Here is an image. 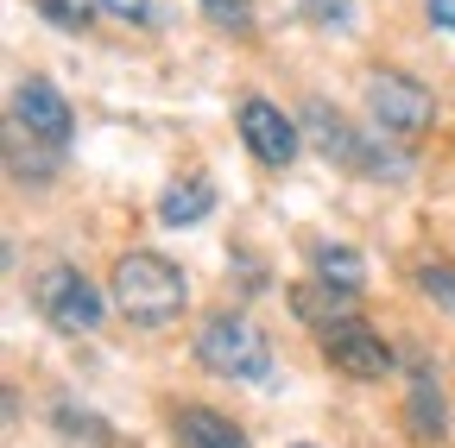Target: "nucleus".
<instances>
[{
    "instance_id": "15",
    "label": "nucleus",
    "mask_w": 455,
    "mask_h": 448,
    "mask_svg": "<svg viewBox=\"0 0 455 448\" xmlns=\"http://www.w3.org/2000/svg\"><path fill=\"white\" fill-rule=\"evenodd\" d=\"M32 7H38L57 32H83V26H89V13H95L89 0H32Z\"/></svg>"
},
{
    "instance_id": "17",
    "label": "nucleus",
    "mask_w": 455,
    "mask_h": 448,
    "mask_svg": "<svg viewBox=\"0 0 455 448\" xmlns=\"http://www.w3.org/2000/svg\"><path fill=\"white\" fill-rule=\"evenodd\" d=\"M203 7H209V20H215V26H228V32H247V26H253L247 0H203Z\"/></svg>"
},
{
    "instance_id": "9",
    "label": "nucleus",
    "mask_w": 455,
    "mask_h": 448,
    "mask_svg": "<svg viewBox=\"0 0 455 448\" xmlns=\"http://www.w3.org/2000/svg\"><path fill=\"white\" fill-rule=\"evenodd\" d=\"M178 442L184 448H247V436L228 423L221 411H209V405H184L178 411Z\"/></svg>"
},
{
    "instance_id": "7",
    "label": "nucleus",
    "mask_w": 455,
    "mask_h": 448,
    "mask_svg": "<svg viewBox=\"0 0 455 448\" xmlns=\"http://www.w3.org/2000/svg\"><path fill=\"white\" fill-rule=\"evenodd\" d=\"M241 139L253 145V158H259V164H272V171H284V164L298 158V121L284 114V107L259 101V95H247V101H241Z\"/></svg>"
},
{
    "instance_id": "1",
    "label": "nucleus",
    "mask_w": 455,
    "mask_h": 448,
    "mask_svg": "<svg viewBox=\"0 0 455 448\" xmlns=\"http://www.w3.org/2000/svg\"><path fill=\"white\" fill-rule=\"evenodd\" d=\"M114 303H121V316H133L140 328H164V322L184 316L190 285L164 253H121L114 259Z\"/></svg>"
},
{
    "instance_id": "5",
    "label": "nucleus",
    "mask_w": 455,
    "mask_h": 448,
    "mask_svg": "<svg viewBox=\"0 0 455 448\" xmlns=\"http://www.w3.org/2000/svg\"><path fill=\"white\" fill-rule=\"evenodd\" d=\"M367 107H373V127L392 133V139H418L436 121V95L405 70H373L367 76Z\"/></svg>"
},
{
    "instance_id": "16",
    "label": "nucleus",
    "mask_w": 455,
    "mask_h": 448,
    "mask_svg": "<svg viewBox=\"0 0 455 448\" xmlns=\"http://www.w3.org/2000/svg\"><path fill=\"white\" fill-rule=\"evenodd\" d=\"M304 13L323 20L329 32H355V0H304Z\"/></svg>"
},
{
    "instance_id": "11",
    "label": "nucleus",
    "mask_w": 455,
    "mask_h": 448,
    "mask_svg": "<svg viewBox=\"0 0 455 448\" xmlns=\"http://www.w3.org/2000/svg\"><path fill=\"white\" fill-rule=\"evenodd\" d=\"M310 265H316V285H335V291H348V297L367 285V259H361L355 247H329V240H323V247L310 253Z\"/></svg>"
},
{
    "instance_id": "2",
    "label": "nucleus",
    "mask_w": 455,
    "mask_h": 448,
    "mask_svg": "<svg viewBox=\"0 0 455 448\" xmlns=\"http://www.w3.org/2000/svg\"><path fill=\"white\" fill-rule=\"evenodd\" d=\"M196 354L221 379H266L272 373V348L247 316H209L203 334H196Z\"/></svg>"
},
{
    "instance_id": "8",
    "label": "nucleus",
    "mask_w": 455,
    "mask_h": 448,
    "mask_svg": "<svg viewBox=\"0 0 455 448\" xmlns=\"http://www.w3.org/2000/svg\"><path fill=\"white\" fill-rule=\"evenodd\" d=\"M13 121H20V133H38V139H51V145H64V139H70V101L57 95V83L26 76V83L13 89Z\"/></svg>"
},
{
    "instance_id": "18",
    "label": "nucleus",
    "mask_w": 455,
    "mask_h": 448,
    "mask_svg": "<svg viewBox=\"0 0 455 448\" xmlns=\"http://www.w3.org/2000/svg\"><path fill=\"white\" fill-rule=\"evenodd\" d=\"M101 7H108L114 20H127V26H146V20H152V0H101Z\"/></svg>"
},
{
    "instance_id": "12",
    "label": "nucleus",
    "mask_w": 455,
    "mask_h": 448,
    "mask_svg": "<svg viewBox=\"0 0 455 448\" xmlns=\"http://www.w3.org/2000/svg\"><path fill=\"white\" fill-rule=\"evenodd\" d=\"M405 423H411V436H418V442H436V436H443V398H436L430 366H418V373H411V405H405Z\"/></svg>"
},
{
    "instance_id": "6",
    "label": "nucleus",
    "mask_w": 455,
    "mask_h": 448,
    "mask_svg": "<svg viewBox=\"0 0 455 448\" xmlns=\"http://www.w3.org/2000/svg\"><path fill=\"white\" fill-rule=\"evenodd\" d=\"M323 354H329L335 373H348V379H361V385H373V379L392 373V348L379 342V334H373L361 316L329 322V328H323Z\"/></svg>"
},
{
    "instance_id": "13",
    "label": "nucleus",
    "mask_w": 455,
    "mask_h": 448,
    "mask_svg": "<svg viewBox=\"0 0 455 448\" xmlns=\"http://www.w3.org/2000/svg\"><path fill=\"white\" fill-rule=\"evenodd\" d=\"M291 303H298V316H304V322L329 328V322H341V303H348V291H335V285H304Z\"/></svg>"
},
{
    "instance_id": "3",
    "label": "nucleus",
    "mask_w": 455,
    "mask_h": 448,
    "mask_svg": "<svg viewBox=\"0 0 455 448\" xmlns=\"http://www.w3.org/2000/svg\"><path fill=\"white\" fill-rule=\"evenodd\" d=\"M32 310L57 334H89V328H101L108 303H101V291L89 285L76 265H51V271H38V285H32Z\"/></svg>"
},
{
    "instance_id": "10",
    "label": "nucleus",
    "mask_w": 455,
    "mask_h": 448,
    "mask_svg": "<svg viewBox=\"0 0 455 448\" xmlns=\"http://www.w3.org/2000/svg\"><path fill=\"white\" fill-rule=\"evenodd\" d=\"M209 208H215V184L209 177H178L158 196V221H164V228H190V221H203Z\"/></svg>"
},
{
    "instance_id": "19",
    "label": "nucleus",
    "mask_w": 455,
    "mask_h": 448,
    "mask_svg": "<svg viewBox=\"0 0 455 448\" xmlns=\"http://www.w3.org/2000/svg\"><path fill=\"white\" fill-rule=\"evenodd\" d=\"M424 13H430V26H443L455 38V0H424Z\"/></svg>"
},
{
    "instance_id": "4",
    "label": "nucleus",
    "mask_w": 455,
    "mask_h": 448,
    "mask_svg": "<svg viewBox=\"0 0 455 448\" xmlns=\"http://www.w3.org/2000/svg\"><path fill=\"white\" fill-rule=\"evenodd\" d=\"M304 127H310V139L323 145V158L348 164V171H361V177H398V171H405V164H398L379 139H367L361 127H348L329 101H310V107H304Z\"/></svg>"
},
{
    "instance_id": "14",
    "label": "nucleus",
    "mask_w": 455,
    "mask_h": 448,
    "mask_svg": "<svg viewBox=\"0 0 455 448\" xmlns=\"http://www.w3.org/2000/svg\"><path fill=\"white\" fill-rule=\"evenodd\" d=\"M418 291L436 297L443 310H455V265H449V259H424V265H418Z\"/></svg>"
}]
</instances>
